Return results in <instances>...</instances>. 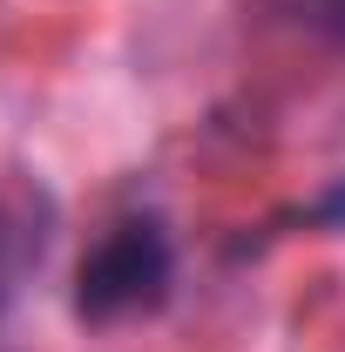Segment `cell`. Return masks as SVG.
<instances>
[{"label":"cell","instance_id":"1","mask_svg":"<svg viewBox=\"0 0 345 352\" xmlns=\"http://www.w3.org/2000/svg\"><path fill=\"white\" fill-rule=\"evenodd\" d=\"M176 278V244L156 217H122L95 237V251L75 271V311L88 325H122L142 318L170 298Z\"/></svg>","mask_w":345,"mask_h":352},{"label":"cell","instance_id":"2","mask_svg":"<svg viewBox=\"0 0 345 352\" xmlns=\"http://www.w3.org/2000/svg\"><path fill=\"white\" fill-rule=\"evenodd\" d=\"M47 237H54L47 190L27 183V176H0V311L14 305V292L27 285V271H41Z\"/></svg>","mask_w":345,"mask_h":352},{"label":"cell","instance_id":"4","mask_svg":"<svg viewBox=\"0 0 345 352\" xmlns=\"http://www.w3.org/2000/svg\"><path fill=\"white\" fill-rule=\"evenodd\" d=\"M0 352H7V311H0Z\"/></svg>","mask_w":345,"mask_h":352},{"label":"cell","instance_id":"3","mask_svg":"<svg viewBox=\"0 0 345 352\" xmlns=\"http://www.w3.org/2000/svg\"><path fill=\"white\" fill-rule=\"evenodd\" d=\"M291 14H298L311 34H332V41H345V0H291Z\"/></svg>","mask_w":345,"mask_h":352}]
</instances>
